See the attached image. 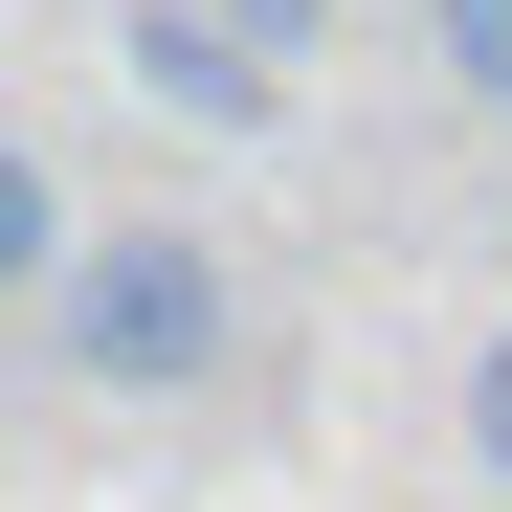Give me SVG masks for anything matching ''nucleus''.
<instances>
[{
  "instance_id": "7ed1b4c3",
  "label": "nucleus",
  "mask_w": 512,
  "mask_h": 512,
  "mask_svg": "<svg viewBox=\"0 0 512 512\" xmlns=\"http://www.w3.org/2000/svg\"><path fill=\"white\" fill-rule=\"evenodd\" d=\"M45 268H67V179H45V156H23V134H0V312H23Z\"/></svg>"
},
{
  "instance_id": "20e7f679",
  "label": "nucleus",
  "mask_w": 512,
  "mask_h": 512,
  "mask_svg": "<svg viewBox=\"0 0 512 512\" xmlns=\"http://www.w3.org/2000/svg\"><path fill=\"white\" fill-rule=\"evenodd\" d=\"M423 67H446L468 112H512V0H423Z\"/></svg>"
},
{
  "instance_id": "423d86ee",
  "label": "nucleus",
  "mask_w": 512,
  "mask_h": 512,
  "mask_svg": "<svg viewBox=\"0 0 512 512\" xmlns=\"http://www.w3.org/2000/svg\"><path fill=\"white\" fill-rule=\"evenodd\" d=\"M468 468L512 490V334H490V357H468Z\"/></svg>"
},
{
  "instance_id": "39448f33",
  "label": "nucleus",
  "mask_w": 512,
  "mask_h": 512,
  "mask_svg": "<svg viewBox=\"0 0 512 512\" xmlns=\"http://www.w3.org/2000/svg\"><path fill=\"white\" fill-rule=\"evenodd\" d=\"M201 23H223V45H245V67H268V90H290V67H312V45H334V0H201Z\"/></svg>"
},
{
  "instance_id": "f03ea898",
  "label": "nucleus",
  "mask_w": 512,
  "mask_h": 512,
  "mask_svg": "<svg viewBox=\"0 0 512 512\" xmlns=\"http://www.w3.org/2000/svg\"><path fill=\"white\" fill-rule=\"evenodd\" d=\"M112 45H134V90L179 112V134H268V112H290L268 67H245V45L201 23V0H112Z\"/></svg>"
},
{
  "instance_id": "f257e3e1",
  "label": "nucleus",
  "mask_w": 512,
  "mask_h": 512,
  "mask_svg": "<svg viewBox=\"0 0 512 512\" xmlns=\"http://www.w3.org/2000/svg\"><path fill=\"white\" fill-rule=\"evenodd\" d=\"M23 312L67 334L90 401H201V379H245V268H223V223H179V201L67 223V268H45Z\"/></svg>"
}]
</instances>
